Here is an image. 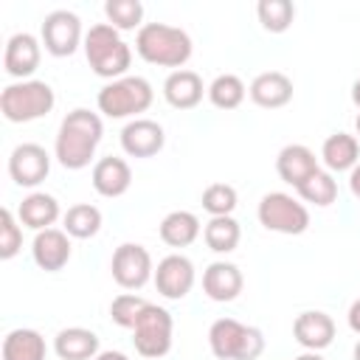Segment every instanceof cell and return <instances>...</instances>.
<instances>
[{
    "instance_id": "obj_8",
    "label": "cell",
    "mask_w": 360,
    "mask_h": 360,
    "mask_svg": "<svg viewBox=\"0 0 360 360\" xmlns=\"http://www.w3.org/2000/svg\"><path fill=\"white\" fill-rule=\"evenodd\" d=\"M259 222L267 231H278V233H304L309 225V214L301 202H295L290 194L281 191H270L262 197L259 202Z\"/></svg>"
},
{
    "instance_id": "obj_27",
    "label": "cell",
    "mask_w": 360,
    "mask_h": 360,
    "mask_svg": "<svg viewBox=\"0 0 360 360\" xmlns=\"http://www.w3.org/2000/svg\"><path fill=\"white\" fill-rule=\"evenodd\" d=\"M101 228V211L96 205H87V202H79L73 208H68L65 214V231L76 239H90L96 236Z\"/></svg>"
},
{
    "instance_id": "obj_4",
    "label": "cell",
    "mask_w": 360,
    "mask_h": 360,
    "mask_svg": "<svg viewBox=\"0 0 360 360\" xmlns=\"http://www.w3.org/2000/svg\"><path fill=\"white\" fill-rule=\"evenodd\" d=\"M208 343L219 360H256L264 352V335L256 326H245L233 318L214 321Z\"/></svg>"
},
{
    "instance_id": "obj_38",
    "label": "cell",
    "mask_w": 360,
    "mask_h": 360,
    "mask_svg": "<svg viewBox=\"0 0 360 360\" xmlns=\"http://www.w3.org/2000/svg\"><path fill=\"white\" fill-rule=\"evenodd\" d=\"M96 360H127V354H121V352H101Z\"/></svg>"
},
{
    "instance_id": "obj_28",
    "label": "cell",
    "mask_w": 360,
    "mask_h": 360,
    "mask_svg": "<svg viewBox=\"0 0 360 360\" xmlns=\"http://www.w3.org/2000/svg\"><path fill=\"white\" fill-rule=\"evenodd\" d=\"M202 236H205V245L214 253H228L239 245V222L233 217H214L205 225Z\"/></svg>"
},
{
    "instance_id": "obj_16",
    "label": "cell",
    "mask_w": 360,
    "mask_h": 360,
    "mask_svg": "<svg viewBox=\"0 0 360 360\" xmlns=\"http://www.w3.org/2000/svg\"><path fill=\"white\" fill-rule=\"evenodd\" d=\"M292 335L304 349L321 352L335 338V321L326 312H301L292 323Z\"/></svg>"
},
{
    "instance_id": "obj_1",
    "label": "cell",
    "mask_w": 360,
    "mask_h": 360,
    "mask_svg": "<svg viewBox=\"0 0 360 360\" xmlns=\"http://www.w3.org/2000/svg\"><path fill=\"white\" fill-rule=\"evenodd\" d=\"M101 141V118L90 110H73L65 115L56 135V158L65 169H84Z\"/></svg>"
},
{
    "instance_id": "obj_2",
    "label": "cell",
    "mask_w": 360,
    "mask_h": 360,
    "mask_svg": "<svg viewBox=\"0 0 360 360\" xmlns=\"http://www.w3.org/2000/svg\"><path fill=\"white\" fill-rule=\"evenodd\" d=\"M135 51L141 59H146L149 65H160V68H180L188 62L191 56V39L186 31L166 25V22H146L138 31L135 39Z\"/></svg>"
},
{
    "instance_id": "obj_41",
    "label": "cell",
    "mask_w": 360,
    "mask_h": 360,
    "mask_svg": "<svg viewBox=\"0 0 360 360\" xmlns=\"http://www.w3.org/2000/svg\"><path fill=\"white\" fill-rule=\"evenodd\" d=\"M354 360H360V343L354 346Z\"/></svg>"
},
{
    "instance_id": "obj_21",
    "label": "cell",
    "mask_w": 360,
    "mask_h": 360,
    "mask_svg": "<svg viewBox=\"0 0 360 360\" xmlns=\"http://www.w3.org/2000/svg\"><path fill=\"white\" fill-rule=\"evenodd\" d=\"M163 96L174 110H191L202 98V79L194 70H174L163 82Z\"/></svg>"
},
{
    "instance_id": "obj_6",
    "label": "cell",
    "mask_w": 360,
    "mask_h": 360,
    "mask_svg": "<svg viewBox=\"0 0 360 360\" xmlns=\"http://www.w3.org/2000/svg\"><path fill=\"white\" fill-rule=\"evenodd\" d=\"M152 104V87L141 76H124L98 90V110L110 118H127L143 112Z\"/></svg>"
},
{
    "instance_id": "obj_18",
    "label": "cell",
    "mask_w": 360,
    "mask_h": 360,
    "mask_svg": "<svg viewBox=\"0 0 360 360\" xmlns=\"http://www.w3.org/2000/svg\"><path fill=\"white\" fill-rule=\"evenodd\" d=\"M202 290L214 301H233L242 292V273L231 262H214L202 273Z\"/></svg>"
},
{
    "instance_id": "obj_29",
    "label": "cell",
    "mask_w": 360,
    "mask_h": 360,
    "mask_svg": "<svg viewBox=\"0 0 360 360\" xmlns=\"http://www.w3.org/2000/svg\"><path fill=\"white\" fill-rule=\"evenodd\" d=\"M208 98H211V104L219 107V110H236V107L242 104V98H245V84H242L239 76L222 73V76H217V79L211 82Z\"/></svg>"
},
{
    "instance_id": "obj_3",
    "label": "cell",
    "mask_w": 360,
    "mask_h": 360,
    "mask_svg": "<svg viewBox=\"0 0 360 360\" xmlns=\"http://www.w3.org/2000/svg\"><path fill=\"white\" fill-rule=\"evenodd\" d=\"M84 53H87V62L90 68L104 76V79H115V76H124L129 62H132V53H129V45L118 37V28H112L110 22H98L87 31L84 37Z\"/></svg>"
},
{
    "instance_id": "obj_11",
    "label": "cell",
    "mask_w": 360,
    "mask_h": 360,
    "mask_svg": "<svg viewBox=\"0 0 360 360\" xmlns=\"http://www.w3.org/2000/svg\"><path fill=\"white\" fill-rule=\"evenodd\" d=\"M51 172V158L39 143H20L8 158V174L17 186H39Z\"/></svg>"
},
{
    "instance_id": "obj_9",
    "label": "cell",
    "mask_w": 360,
    "mask_h": 360,
    "mask_svg": "<svg viewBox=\"0 0 360 360\" xmlns=\"http://www.w3.org/2000/svg\"><path fill=\"white\" fill-rule=\"evenodd\" d=\"M110 270H112V278H115L118 287H124V290H138V287H143V284L149 281V276H152V256H149L146 248L127 242V245L115 248Z\"/></svg>"
},
{
    "instance_id": "obj_24",
    "label": "cell",
    "mask_w": 360,
    "mask_h": 360,
    "mask_svg": "<svg viewBox=\"0 0 360 360\" xmlns=\"http://www.w3.org/2000/svg\"><path fill=\"white\" fill-rule=\"evenodd\" d=\"M323 163L332 169V172H346V169H354L357 166V155H360V146H357V138L354 135H346V132H335L323 141Z\"/></svg>"
},
{
    "instance_id": "obj_14",
    "label": "cell",
    "mask_w": 360,
    "mask_h": 360,
    "mask_svg": "<svg viewBox=\"0 0 360 360\" xmlns=\"http://www.w3.org/2000/svg\"><path fill=\"white\" fill-rule=\"evenodd\" d=\"M3 68L14 79H25L39 68V42L31 34H14L6 42Z\"/></svg>"
},
{
    "instance_id": "obj_26",
    "label": "cell",
    "mask_w": 360,
    "mask_h": 360,
    "mask_svg": "<svg viewBox=\"0 0 360 360\" xmlns=\"http://www.w3.org/2000/svg\"><path fill=\"white\" fill-rule=\"evenodd\" d=\"M200 233V219L188 211H172L163 222H160V239L172 248H186L197 239Z\"/></svg>"
},
{
    "instance_id": "obj_33",
    "label": "cell",
    "mask_w": 360,
    "mask_h": 360,
    "mask_svg": "<svg viewBox=\"0 0 360 360\" xmlns=\"http://www.w3.org/2000/svg\"><path fill=\"white\" fill-rule=\"evenodd\" d=\"M202 208L211 217H231V211L236 208V191L228 183H211L202 191Z\"/></svg>"
},
{
    "instance_id": "obj_40",
    "label": "cell",
    "mask_w": 360,
    "mask_h": 360,
    "mask_svg": "<svg viewBox=\"0 0 360 360\" xmlns=\"http://www.w3.org/2000/svg\"><path fill=\"white\" fill-rule=\"evenodd\" d=\"M295 360H323V357H318V354L312 352V354H301V357H295Z\"/></svg>"
},
{
    "instance_id": "obj_17",
    "label": "cell",
    "mask_w": 360,
    "mask_h": 360,
    "mask_svg": "<svg viewBox=\"0 0 360 360\" xmlns=\"http://www.w3.org/2000/svg\"><path fill=\"white\" fill-rule=\"evenodd\" d=\"M276 169H278V177L290 186H301L304 180H309L315 172H318V163H315V155L301 146V143H290L278 152L276 158Z\"/></svg>"
},
{
    "instance_id": "obj_23",
    "label": "cell",
    "mask_w": 360,
    "mask_h": 360,
    "mask_svg": "<svg viewBox=\"0 0 360 360\" xmlns=\"http://www.w3.org/2000/svg\"><path fill=\"white\" fill-rule=\"evenodd\" d=\"M17 214H20V222H22L25 228L48 231V225H53L56 217H59V202H56L51 194H45V191H34V194H28V197L20 202Z\"/></svg>"
},
{
    "instance_id": "obj_30",
    "label": "cell",
    "mask_w": 360,
    "mask_h": 360,
    "mask_svg": "<svg viewBox=\"0 0 360 360\" xmlns=\"http://www.w3.org/2000/svg\"><path fill=\"white\" fill-rule=\"evenodd\" d=\"M259 22L270 31V34H281L290 28L292 17H295V6L290 0H262L259 3Z\"/></svg>"
},
{
    "instance_id": "obj_7",
    "label": "cell",
    "mask_w": 360,
    "mask_h": 360,
    "mask_svg": "<svg viewBox=\"0 0 360 360\" xmlns=\"http://www.w3.org/2000/svg\"><path fill=\"white\" fill-rule=\"evenodd\" d=\"M132 332H135L132 338L135 352L149 360L163 357L172 349V315L158 304H146Z\"/></svg>"
},
{
    "instance_id": "obj_32",
    "label": "cell",
    "mask_w": 360,
    "mask_h": 360,
    "mask_svg": "<svg viewBox=\"0 0 360 360\" xmlns=\"http://www.w3.org/2000/svg\"><path fill=\"white\" fill-rule=\"evenodd\" d=\"M104 14H107L112 28L132 31L143 17V6L138 0H107L104 3Z\"/></svg>"
},
{
    "instance_id": "obj_39",
    "label": "cell",
    "mask_w": 360,
    "mask_h": 360,
    "mask_svg": "<svg viewBox=\"0 0 360 360\" xmlns=\"http://www.w3.org/2000/svg\"><path fill=\"white\" fill-rule=\"evenodd\" d=\"M352 101L360 107V79H357V82H354V87H352Z\"/></svg>"
},
{
    "instance_id": "obj_31",
    "label": "cell",
    "mask_w": 360,
    "mask_h": 360,
    "mask_svg": "<svg viewBox=\"0 0 360 360\" xmlns=\"http://www.w3.org/2000/svg\"><path fill=\"white\" fill-rule=\"evenodd\" d=\"M298 194L307 200V202H315V205H329V202H335V197H338V183H335V177L329 174V172H315L309 180H304L301 186H298Z\"/></svg>"
},
{
    "instance_id": "obj_5",
    "label": "cell",
    "mask_w": 360,
    "mask_h": 360,
    "mask_svg": "<svg viewBox=\"0 0 360 360\" xmlns=\"http://www.w3.org/2000/svg\"><path fill=\"white\" fill-rule=\"evenodd\" d=\"M51 110H53V90L45 82H20V84H8L0 93V112L6 121L22 124L48 115Z\"/></svg>"
},
{
    "instance_id": "obj_22",
    "label": "cell",
    "mask_w": 360,
    "mask_h": 360,
    "mask_svg": "<svg viewBox=\"0 0 360 360\" xmlns=\"http://www.w3.org/2000/svg\"><path fill=\"white\" fill-rule=\"evenodd\" d=\"M53 349H56L59 360H93L98 352V338L90 329L70 326V329H62L56 335Z\"/></svg>"
},
{
    "instance_id": "obj_36",
    "label": "cell",
    "mask_w": 360,
    "mask_h": 360,
    "mask_svg": "<svg viewBox=\"0 0 360 360\" xmlns=\"http://www.w3.org/2000/svg\"><path fill=\"white\" fill-rule=\"evenodd\" d=\"M349 326L360 335V298L352 304V309H349Z\"/></svg>"
},
{
    "instance_id": "obj_10",
    "label": "cell",
    "mask_w": 360,
    "mask_h": 360,
    "mask_svg": "<svg viewBox=\"0 0 360 360\" xmlns=\"http://www.w3.org/2000/svg\"><path fill=\"white\" fill-rule=\"evenodd\" d=\"M82 39V22L73 11L68 8H56L45 17L42 22V42H45V51L53 53V56H70L76 51Z\"/></svg>"
},
{
    "instance_id": "obj_20",
    "label": "cell",
    "mask_w": 360,
    "mask_h": 360,
    "mask_svg": "<svg viewBox=\"0 0 360 360\" xmlns=\"http://www.w3.org/2000/svg\"><path fill=\"white\" fill-rule=\"evenodd\" d=\"M132 183V172L121 158H101L93 166V188L101 197H121Z\"/></svg>"
},
{
    "instance_id": "obj_42",
    "label": "cell",
    "mask_w": 360,
    "mask_h": 360,
    "mask_svg": "<svg viewBox=\"0 0 360 360\" xmlns=\"http://www.w3.org/2000/svg\"><path fill=\"white\" fill-rule=\"evenodd\" d=\"M357 135H360V115H357Z\"/></svg>"
},
{
    "instance_id": "obj_35",
    "label": "cell",
    "mask_w": 360,
    "mask_h": 360,
    "mask_svg": "<svg viewBox=\"0 0 360 360\" xmlns=\"http://www.w3.org/2000/svg\"><path fill=\"white\" fill-rule=\"evenodd\" d=\"M20 248H22V231L14 222V214L8 208H3L0 211V259L17 256Z\"/></svg>"
},
{
    "instance_id": "obj_37",
    "label": "cell",
    "mask_w": 360,
    "mask_h": 360,
    "mask_svg": "<svg viewBox=\"0 0 360 360\" xmlns=\"http://www.w3.org/2000/svg\"><path fill=\"white\" fill-rule=\"evenodd\" d=\"M349 188H352V194H354V197H360V163L352 169V177H349Z\"/></svg>"
},
{
    "instance_id": "obj_19",
    "label": "cell",
    "mask_w": 360,
    "mask_h": 360,
    "mask_svg": "<svg viewBox=\"0 0 360 360\" xmlns=\"http://www.w3.org/2000/svg\"><path fill=\"white\" fill-rule=\"evenodd\" d=\"M250 98L264 107V110H276V107H284L290 98H292V82L278 73V70H267V73H259L253 82H250Z\"/></svg>"
},
{
    "instance_id": "obj_25",
    "label": "cell",
    "mask_w": 360,
    "mask_h": 360,
    "mask_svg": "<svg viewBox=\"0 0 360 360\" xmlns=\"http://www.w3.org/2000/svg\"><path fill=\"white\" fill-rule=\"evenodd\" d=\"M3 360H45V340L34 329H14L3 338Z\"/></svg>"
},
{
    "instance_id": "obj_34",
    "label": "cell",
    "mask_w": 360,
    "mask_h": 360,
    "mask_svg": "<svg viewBox=\"0 0 360 360\" xmlns=\"http://www.w3.org/2000/svg\"><path fill=\"white\" fill-rule=\"evenodd\" d=\"M146 304H149V301L124 292V295L112 298V304H110V315H112V321H115L118 326H124V329H135V323H138L141 312L146 309Z\"/></svg>"
},
{
    "instance_id": "obj_12",
    "label": "cell",
    "mask_w": 360,
    "mask_h": 360,
    "mask_svg": "<svg viewBox=\"0 0 360 360\" xmlns=\"http://www.w3.org/2000/svg\"><path fill=\"white\" fill-rule=\"evenodd\" d=\"M194 284V267L186 256L180 253H172L166 259L158 262V270H155V287L160 295L172 298V301H180L188 295Z\"/></svg>"
},
{
    "instance_id": "obj_15",
    "label": "cell",
    "mask_w": 360,
    "mask_h": 360,
    "mask_svg": "<svg viewBox=\"0 0 360 360\" xmlns=\"http://www.w3.org/2000/svg\"><path fill=\"white\" fill-rule=\"evenodd\" d=\"M34 262L48 270V273H56L68 264L70 259V242H68V233L65 231H56V228H48V231H39L37 239H34Z\"/></svg>"
},
{
    "instance_id": "obj_13",
    "label": "cell",
    "mask_w": 360,
    "mask_h": 360,
    "mask_svg": "<svg viewBox=\"0 0 360 360\" xmlns=\"http://www.w3.org/2000/svg\"><path fill=\"white\" fill-rule=\"evenodd\" d=\"M163 127L149 118H135L121 129V146L132 158H152L163 149Z\"/></svg>"
}]
</instances>
